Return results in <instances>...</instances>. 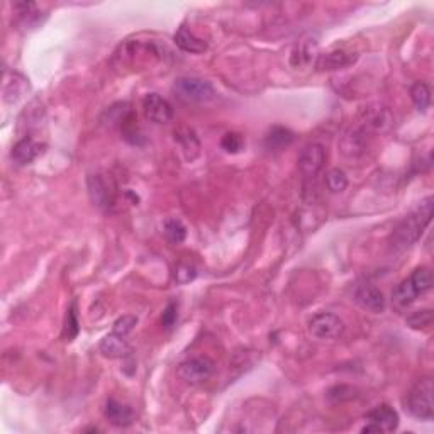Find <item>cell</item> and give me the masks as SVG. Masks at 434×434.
<instances>
[{
	"mask_svg": "<svg viewBox=\"0 0 434 434\" xmlns=\"http://www.w3.org/2000/svg\"><path fill=\"white\" fill-rule=\"evenodd\" d=\"M355 300L366 311L380 314L385 311V297L380 289L371 285H362L355 292Z\"/></svg>",
	"mask_w": 434,
	"mask_h": 434,
	"instance_id": "7c38bea8",
	"label": "cell"
},
{
	"mask_svg": "<svg viewBox=\"0 0 434 434\" xmlns=\"http://www.w3.org/2000/svg\"><path fill=\"white\" fill-rule=\"evenodd\" d=\"M14 10L17 14V22L25 29H34L41 24V14H39L38 6L32 2H16Z\"/></svg>",
	"mask_w": 434,
	"mask_h": 434,
	"instance_id": "e0dca14e",
	"label": "cell"
},
{
	"mask_svg": "<svg viewBox=\"0 0 434 434\" xmlns=\"http://www.w3.org/2000/svg\"><path fill=\"white\" fill-rule=\"evenodd\" d=\"M174 92L180 101L187 104H204V102L212 101L216 97L214 87L211 82L196 76H180L175 80Z\"/></svg>",
	"mask_w": 434,
	"mask_h": 434,
	"instance_id": "3957f363",
	"label": "cell"
},
{
	"mask_svg": "<svg viewBox=\"0 0 434 434\" xmlns=\"http://www.w3.org/2000/svg\"><path fill=\"white\" fill-rule=\"evenodd\" d=\"M216 370V363L209 356H197V358L185 360L176 369V375L182 382L189 385H198L207 382Z\"/></svg>",
	"mask_w": 434,
	"mask_h": 434,
	"instance_id": "5b68a950",
	"label": "cell"
},
{
	"mask_svg": "<svg viewBox=\"0 0 434 434\" xmlns=\"http://www.w3.org/2000/svg\"><path fill=\"white\" fill-rule=\"evenodd\" d=\"M365 132L362 130H349L341 141V152L347 156H358L365 152Z\"/></svg>",
	"mask_w": 434,
	"mask_h": 434,
	"instance_id": "d6986e66",
	"label": "cell"
},
{
	"mask_svg": "<svg viewBox=\"0 0 434 434\" xmlns=\"http://www.w3.org/2000/svg\"><path fill=\"white\" fill-rule=\"evenodd\" d=\"M409 280L414 285L415 292L426 293L428 290H431V287H433V273L429 268L421 267V268H417V270H414V273L411 275Z\"/></svg>",
	"mask_w": 434,
	"mask_h": 434,
	"instance_id": "603a6c76",
	"label": "cell"
},
{
	"mask_svg": "<svg viewBox=\"0 0 434 434\" xmlns=\"http://www.w3.org/2000/svg\"><path fill=\"white\" fill-rule=\"evenodd\" d=\"M358 395L356 393V389L348 387V385H338V387H333L329 392H327V397H329L333 402H343V400H351Z\"/></svg>",
	"mask_w": 434,
	"mask_h": 434,
	"instance_id": "f1b7e54d",
	"label": "cell"
},
{
	"mask_svg": "<svg viewBox=\"0 0 434 434\" xmlns=\"http://www.w3.org/2000/svg\"><path fill=\"white\" fill-rule=\"evenodd\" d=\"M309 331L318 340H334L344 331V322L340 316L331 312H319L309 321Z\"/></svg>",
	"mask_w": 434,
	"mask_h": 434,
	"instance_id": "ba28073f",
	"label": "cell"
},
{
	"mask_svg": "<svg viewBox=\"0 0 434 434\" xmlns=\"http://www.w3.org/2000/svg\"><path fill=\"white\" fill-rule=\"evenodd\" d=\"M163 233L165 238L168 239V242H172V245H180V242H183V239L187 238V227L180 219L170 217V219L165 220Z\"/></svg>",
	"mask_w": 434,
	"mask_h": 434,
	"instance_id": "44dd1931",
	"label": "cell"
},
{
	"mask_svg": "<svg viewBox=\"0 0 434 434\" xmlns=\"http://www.w3.org/2000/svg\"><path fill=\"white\" fill-rule=\"evenodd\" d=\"M417 296L419 293L415 292L414 285L411 283L409 278H407V280L400 282L399 285H397V289L392 292V302L395 307L406 309L417 299Z\"/></svg>",
	"mask_w": 434,
	"mask_h": 434,
	"instance_id": "ffe728a7",
	"label": "cell"
},
{
	"mask_svg": "<svg viewBox=\"0 0 434 434\" xmlns=\"http://www.w3.org/2000/svg\"><path fill=\"white\" fill-rule=\"evenodd\" d=\"M434 211V198L426 197L421 204L417 205L414 212L404 217L392 233V246L397 249H407L421 238L426 227L429 226L433 219Z\"/></svg>",
	"mask_w": 434,
	"mask_h": 434,
	"instance_id": "6da1fadb",
	"label": "cell"
},
{
	"mask_svg": "<svg viewBox=\"0 0 434 434\" xmlns=\"http://www.w3.org/2000/svg\"><path fill=\"white\" fill-rule=\"evenodd\" d=\"M220 148L229 154H238L245 148V138L239 132H226L220 139Z\"/></svg>",
	"mask_w": 434,
	"mask_h": 434,
	"instance_id": "484cf974",
	"label": "cell"
},
{
	"mask_svg": "<svg viewBox=\"0 0 434 434\" xmlns=\"http://www.w3.org/2000/svg\"><path fill=\"white\" fill-rule=\"evenodd\" d=\"M326 163V149L324 146L319 145V143H312L307 145L300 152L299 156V168L302 172L304 176L307 178H314L319 172L324 168Z\"/></svg>",
	"mask_w": 434,
	"mask_h": 434,
	"instance_id": "9c48e42d",
	"label": "cell"
},
{
	"mask_svg": "<svg viewBox=\"0 0 434 434\" xmlns=\"http://www.w3.org/2000/svg\"><path fill=\"white\" fill-rule=\"evenodd\" d=\"M366 426L362 428V433H392L399 426V414L393 407L382 404L371 409L366 414Z\"/></svg>",
	"mask_w": 434,
	"mask_h": 434,
	"instance_id": "52a82bcc",
	"label": "cell"
},
{
	"mask_svg": "<svg viewBox=\"0 0 434 434\" xmlns=\"http://www.w3.org/2000/svg\"><path fill=\"white\" fill-rule=\"evenodd\" d=\"M407 409L414 417L431 421L434 415L433 380L429 377L421 378L407 395Z\"/></svg>",
	"mask_w": 434,
	"mask_h": 434,
	"instance_id": "277c9868",
	"label": "cell"
},
{
	"mask_svg": "<svg viewBox=\"0 0 434 434\" xmlns=\"http://www.w3.org/2000/svg\"><path fill=\"white\" fill-rule=\"evenodd\" d=\"M88 196L90 200L102 211H110L116 205V187L112 180L104 174L88 175Z\"/></svg>",
	"mask_w": 434,
	"mask_h": 434,
	"instance_id": "8992f818",
	"label": "cell"
},
{
	"mask_svg": "<svg viewBox=\"0 0 434 434\" xmlns=\"http://www.w3.org/2000/svg\"><path fill=\"white\" fill-rule=\"evenodd\" d=\"M99 349H101V353L105 356V358H110V360L126 358V356L131 353L130 344L126 343L124 336H119V334H116V333L107 334V336L101 341V344H99Z\"/></svg>",
	"mask_w": 434,
	"mask_h": 434,
	"instance_id": "9a60e30c",
	"label": "cell"
},
{
	"mask_svg": "<svg viewBox=\"0 0 434 434\" xmlns=\"http://www.w3.org/2000/svg\"><path fill=\"white\" fill-rule=\"evenodd\" d=\"M296 139L293 132L283 126H273L270 131H268L267 139H265V145H267L268 149H273V152H280V149H285L287 146H290Z\"/></svg>",
	"mask_w": 434,
	"mask_h": 434,
	"instance_id": "ac0fdd59",
	"label": "cell"
},
{
	"mask_svg": "<svg viewBox=\"0 0 434 434\" xmlns=\"http://www.w3.org/2000/svg\"><path fill=\"white\" fill-rule=\"evenodd\" d=\"M80 333V322L79 316H76L75 304L68 309V314H66V321L63 327V340L65 341H73Z\"/></svg>",
	"mask_w": 434,
	"mask_h": 434,
	"instance_id": "4316f807",
	"label": "cell"
},
{
	"mask_svg": "<svg viewBox=\"0 0 434 434\" xmlns=\"http://www.w3.org/2000/svg\"><path fill=\"white\" fill-rule=\"evenodd\" d=\"M174 41L176 46H178L182 51H185V53L200 54V53H204V51H207V43H205L202 38H198V36L194 34L187 25H182V28L175 32Z\"/></svg>",
	"mask_w": 434,
	"mask_h": 434,
	"instance_id": "5bb4252c",
	"label": "cell"
},
{
	"mask_svg": "<svg viewBox=\"0 0 434 434\" xmlns=\"http://www.w3.org/2000/svg\"><path fill=\"white\" fill-rule=\"evenodd\" d=\"M196 277H197V270L192 263H187V261H182V263H178V267H176V270H175L176 283H180V285H185V283L192 282Z\"/></svg>",
	"mask_w": 434,
	"mask_h": 434,
	"instance_id": "83f0119b",
	"label": "cell"
},
{
	"mask_svg": "<svg viewBox=\"0 0 434 434\" xmlns=\"http://www.w3.org/2000/svg\"><path fill=\"white\" fill-rule=\"evenodd\" d=\"M138 324V318L136 316H121L116 322H114V333L119 336H127L132 329Z\"/></svg>",
	"mask_w": 434,
	"mask_h": 434,
	"instance_id": "f546056e",
	"label": "cell"
},
{
	"mask_svg": "<svg viewBox=\"0 0 434 434\" xmlns=\"http://www.w3.org/2000/svg\"><path fill=\"white\" fill-rule=\"evenodd\" d=\"M104 415L110 424L117 426V428H126V426H131L136 421L134 411L130 406L117 402L116 399H109L105 402Z\"/></svg>",
	"mask_w": 434,
	"mask_h": 434,
	"instance_id": "4fadbf2b",
	"label": "cell"
},
{
	"mask_svg": "<svg viewBox=\"0 0 434 434\" xmlns=\"http://www.w3.org/2000/svg\"><path fill=\"white\" fill-rule=\"evenodd\" d=\"M44 153V145L38 139L31 138V136H25V138L19 139V141L14 145L12 156L14 163L19 165V167H25V165H31L36 158H39Z\"/></svg>",
	"mask_w": 434,
	"mask_h": 434,
	"instance_id": "8fae6325",
	"label": "cell"
},
{
	"mask_svg": "<svg viewBox=\"0 0 434 434\" xmlns=\"http://www.w3.org/2000/svg\"><path fill=\"white\" fill-rule=\"evenodd\" d=\"M355 60L356 56H351L344 50L327 51V53L319 54L318 61H316V68L322 70V72L324 70H340L344 68V66H349Z\"/></svg>",
	"mask_w": 434,
	"mask_h": 434,
	"instance_id": "2e32d148",
	"label": "cell"
},
{
	"mask_svg": "<svg viewBox=\"0 0 434 434\" xmlns=\"http://www.w3.org/2000/svg\"><path fill=\"white\" fill-rule=\"evenodd\" d=\"M175 139L176 141L182 143V146L187 149V152H190V149H196V152L198 153V148H200V145H198V139H197L196 132L194 131L182 130V131L175 132Z\"/></svg>",
	"mask_w": 434,
	"mask_h": 434,
	"instance_id": "4dcf8cb0",
	"label": "cell"
},
{
	"mask_svg": "<svg viewBox=\"0 0 434 434\" xmlns=\"http://www.w3.org/2000/svg\"><path fill=\"white\" fill-rule=\"evenodd\" d=\"M176 319H178V305L175 302H170L165 307L163 314H161V326L165 329H172L175 326Z\"/></svg>",
	"mask_w": 434,
	"mask_h": 434,
	"instance_id": "1f68e13d",
	"label": "cell"
},
{
	"mask_svg": "<svg viewBox=\"0 0 434 434\" xmlns=\"http://www.w3.org/2000/svg\"><path fill=\"white\" fill-rule=\"evenodd\" d=\"M433 311L431 309H419V311L413 312L411 316H407L406 324L411 327V329L421 331V329H428L429 326L433 324Z\"/></svg>",
	"mask_w": 434,
	"mask_h": 434,
	"instance_id": "cb8c5ba5",
	"label": "cell"
},
{
	"mask_svg": "<svg viewBox=\"0 0 434 434\" xmlns=\"http://www.w3.org/2000/svg\"><path fill=\"white\" fill-rule=\"evenodd\" d=\"M146 119L154 124H167L174 119V107L160 94H148L143 99Z\"/></svg>",
	"mask_w": 434,
	"mask_h": 434,
	"instance_id": "30bf717a",
	"label": "cell"
},
{
	"mask_svg": "<svg viewBox=\"0 0 434 434\" xmlns=\"http://www.w3.org/2000/svg\"><path fill=\"white\" fill-rule=\"evenodd\" d=\"M326 185L327 189H329V192L333 194L344 192L348 187V176L343 170H340V168H333V170L327 172L326 175Z\"/></svg>",
	"mask_w": 434,
	"mask_h": 434,
	"instance_id": "d4e9b609",
	"label": "cell"
},
{
	"mask_svg": "<svg viewBox=\"0 0 434 434\" xmlns=\"http://www.w3.org/2000/svg\"><path fill=\"white\" fill-rule=\"evenodd\" d=\"M411 97H413L415 109L421 110V112H426L431 105V90L424 82H415L411 87Z\"/></svg>",
	"mask_w": 434,
	"mask_h": 434,
	"instance_id": "7402d4cb",
	"label": "cell"
},
{
	"mask_svg": "<svg viewBox=\"0 0 434 434\" xmlns=\"http://www.w3.org/2000/svg\"><path fill=\"white\" fill-rule=\"evenodd\" d=\"M161 58V50L156 46V43L153 41H127L119 48V51L116 53L114 60L119 61L121 66H134L139 65H152L153 61L160 60Z\"/></svg>",
	"mask_w": 434,
	"mask_h": 434,
	"instance_id": "7a4b0ae2",
	"label": "cell"
}]
</instances>
